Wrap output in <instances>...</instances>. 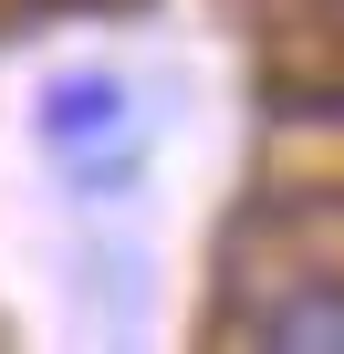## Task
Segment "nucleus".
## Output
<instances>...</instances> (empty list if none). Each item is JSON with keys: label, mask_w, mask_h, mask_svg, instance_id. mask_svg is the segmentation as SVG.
Wrapping results in <instances>:
<instances>
[{"label": "nucleus", "mask_w": 344, "mask_h": 354, "mask_svg": "<svg viewBox=\"0 0 344 354\" xmlns=\"http://www.w3.org/2000/svg\"><path fill=\"white\" fill-rule=\"evenodd\" d=\"M42 146H53V167L73 177V188H105V177L136 156V94L115 73H63L42 94Z\"/></svg>", "instance_id": "obj_1"}]
</instances>
